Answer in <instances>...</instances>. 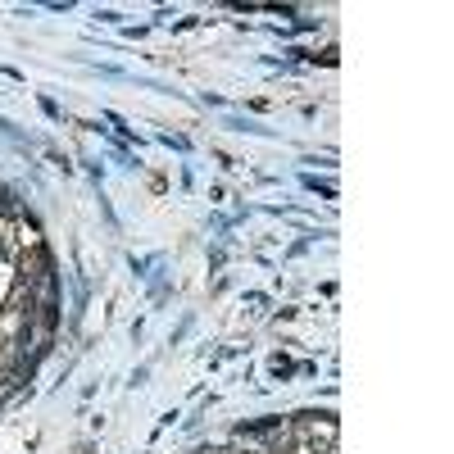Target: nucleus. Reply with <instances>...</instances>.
<instances>
[{
  "mask_svg": "<svg viewBox=\"0 0 454 454\" xmlns=\"http://www.w3.org/2000/svg\"><path fill=\"white\" fill-rule=\"evenodd\" d=\"M0 136H10L14 145H28V141H23V132H19V127L10 123V118H0Z\"/></svg>",
  "mask_w": 454,
  "mask_h": 454,
  "instance_id": "f03ea898",
  "label": "nucleus"
},
{
  "mask_svg": "<svg viewBox=\"0 0 454 454\" xmlns=\"http://www.w3.org/2000/svg\"><path fill=\"white\" fill-rule=\"evenodd\" d=\"M273 427H282V418H277V414L259 418V423H241V427H236V432H241V436H268Z\"/></svg>",
  "mask_w": 454,
  "mask_h": 454,
  "instance_id": "f257e3e1",
  "label": "nucleus"
},
{
  "mask_svg": "<svg viewBox=\"0 0 454 454\" xmlns=\"http://www.w3.org/2000/svg\"><path fill=\"white\" fill-rule=\"evenodd\" d=\"M305 186H309V191H323L332 200V195H337V186H327V182H318V177H305Z\"/></svg>",
  "mask_w": 454,
  "mask_h": 454,
  "instance_id": "7ed1b4c3",
  "label": "nucleus"
}]
</instances>
